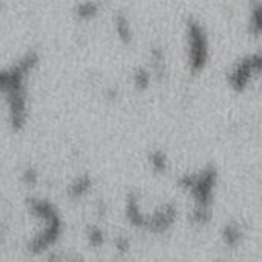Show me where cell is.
I'll return each mask as SVG.
<instances>
[{"label": "cell", "instance_id": "8", "mask_svg": "<svg viewBox=\"0 0 262 262\" xmlns=\"http://www.w3.org/2000/svg\"><path fill=\"white\" fill-rule=\"evenodd\" d=\"M98 11V5L97 3H81L77 6V14L81 18H89L92 15H95Z\"/></svg>", "mask_w": 262, "mask_h": 262}, {"label": "cell", "instance_id": "11", "mask_svg": "<svg viewBox=\"0 0 262 262\" xmlns=\"http://www.w3.org/2000/svg\"><path fill=\"white\" fill-rule=\"evenodd\" d=\"M89 238H91V241L94 244H100L103 241V235H101V232L98 229H92L91 233H89Z\"/></svg>", "mask_w": 262, "mask_h": 262}, {"label": "cell", "instance_id": "3", "mask_svg": "<svg viewBox=\"0 0 262 262\" xmlns=\"http://www.w3.org/2000/svg\"><path fill=\"white\" fill-rule=\"evenodd\" d=\"M173 218H175V209H173V206L166 204V206H163L160 210H157V213L154 215L150 224L154 226V229L163 230V229H166L169 224H172Z\"/></svg>", "mask_w": 262, "mask_h": 262}, {"label": "cell", "instance_id": "9", "mask_svg": "<svg viewBox=\"0 0 262 262\" xmlns=\"http://www.w3.org/2000/svg\"><path fill=\"white\" fill-rule=\"evenodd\" d=\"M261 6L259 5H256L255 6V9L252 11V14H250V28H252V31L258 35L259 34V31H261Z\"/></svg>", "mask_w": 262, "mask_h": 262}, {"label": "cell", "instance_id": "1", "mask_svg": "<svg viewBox=\"0 0 262 262\" xmlns=\"http://www.w3.org/2000/svg\"><path fill=\"white\" fill-rule=\"evenodd\" d=\"M187 38H189V64L193 72L204 68L207 61V38L204 28L196 20H190L187 25Z\"/></svg>", "mask_w": 262, "mask_h": 262}, {"label": "cell", "instance_id": "10", "mask_svg": "<svg viewBox=\"0 0 262 262\" xmlns=\"http://www.w3.org/2000/svg\"><path fill=\"white\" fill-rule=\"evenodd\" d=\"M224 236H226L227 243L233 244V243H236L238 238H239V229H238L236 226H229V227L226 229V232H224Z\"/></svg>", "mask_w": 262, "mask_h": 262}, {"label": "cell", "instance_id": "5", "mask_svg": "<svg viewBox=\"0 0 262 262\" xmlns=\"http://www.w3.org/2000/svg\"><path fill=\"white\" fill-rule=\"evenodd\" d=\"M91 186H92L91 178H89L88 175H83V177H80L77 181H74V184H71L69 193H71L72 196H81V195H84V193L91 189Z\"/></svg>", "mask_w": 262, "mask_h": 262}, {"label": "cell", "instance_id": "7", "mask_svg": "<svg viewBox=\"0 0 262 262\" xmlns=\"http://www.w3.org/2000/svg\"><path fill=\"white\" fill-rule=\"evenodd\" d=\"M150 164L157 172H164L167 169V158L161 150H157L150 155Z\"/></svg>", "mask_w": 262, "mask_h": 262}, {"label": "cell", "instance_id": "4", "mask_svg": "<svg viewBox=\"0 0 262 262\" xmlns=\"http://www.w3.org/2000/svg\"><path fill=\"white\" fill-rule=\"evenodd\" d=\"M115 29H117V34L120 35L121 40L130 41V38H132V29H130L129 20H127V17L124 14H118L115 17Z\"/></svg>", "mask_w": 262, "mask_h": 262}, {"label": "cell", "instance_id": "6", "mask_svg": "<svg viewBox=\"0 0 262 262\" xmlns=\"http://www.w3.org/2000/svg\"><path fill=\"white\" fill-rule=\"evenodd\" d=\"M134 83L138 89H146L150 83V72L147 69L138 68L134 74Z\"/></svg>", "mask_w": 262, "mask_h": 262}, {"label": "cell", "instance_id": "12", "mask_svg": "<svg viewBox=\"0 0 262 262\" xmlns=\"http://www.w3.org/2000/svg\"><path fill=\"white\" fill-rule=\"evenodd\" d=\"M25 178H26L28 183H35V181H37V173H35L34 170H26Z\"/></svg>", "mask_w": 262, "mask_h": 262}, {"label": "cell", "instance_id": "2", "mask_svg": "<svg viewBox=\"0 0 262 262\" xmlns=\"http://www.w3.org/2000/svg\"><path fill=\"white\" fill-rule=\"evenodd\" d=\"M261 71V55L259 52L252 54L236 63L233 69L229 74V81L235 89H244L253 75H256Z\"/></svg>", "mask_w": 262, "mask_h": 262}]
</instances>
